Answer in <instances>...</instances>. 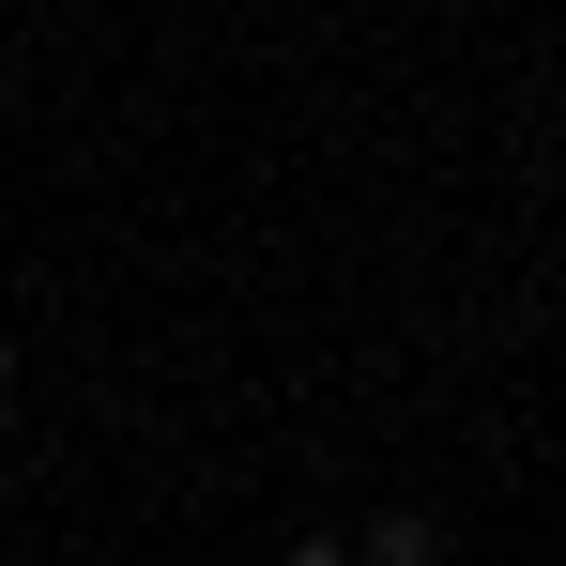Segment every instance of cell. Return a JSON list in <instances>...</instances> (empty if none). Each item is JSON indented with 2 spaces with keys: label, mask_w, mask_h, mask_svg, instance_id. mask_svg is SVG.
I'll use <instances>...</instances> for the list:
<instances>
[{
  "label": "cell",
  "mask_w": 566,
  "mask_h": 566,
  "mask_svg": "<svg viewBox=\"0 0 566 566\" xmlns=\"http://www.w3.org/2000/svg\"><path fill=\"white\" fill-rule=\"evenodd\" d=\"M368 566H429V521H413V505H382V521H368Z\"/></svg>",
  "instance_id": "6da1fadb"
},
{
  "label": "cell",
  "mask_w": 566,
  "mask_h": 566,
  "mask_svg": "<svg viewBox=\"0 0 566 566\" xmlns=\"http://www.w3.org/2000/svg\"><path fill=\"white\" fill-rule=\"evenodd\" d=\"M291 566H353V552H337V536H306V552H291Z\"/></svg>",
  "instance_id": "7a4b0ae2"
},
{
  "label": "cell",
  "mask_w": 566,
  "mask_h": 566,
  "mask_svg": "<svg viewBox=\"0 0 566 566\" xmlns=\"http://www.w3.org/2000/svg\"><path fill=\"white\" fill-rule=\"evenodd\" d=\"M0 398H15V353H0Z\"/></svg>",
  "instance_id": "3957f363"
}]
</instances>
